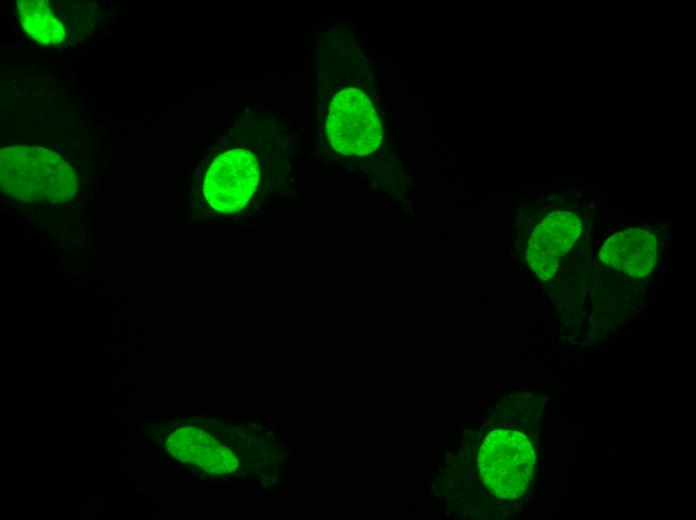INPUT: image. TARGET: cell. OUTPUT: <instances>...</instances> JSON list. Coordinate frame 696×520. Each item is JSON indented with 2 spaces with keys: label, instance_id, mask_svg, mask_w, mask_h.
I'll return each mask as SVG.
<instances>
[{
  "label": "cell",
  "instance_id": "5b68a950",
  "mask_svg": "<svg viewBox=\"0 0 696 520\" xmlns=\"http://www.w3.org/2000/svg\"><path fill=\"white\" fill-rule=\"evenodd\" d=\"M171 454L181 461L194 462L213 473L235 470L237 458L229 449L219 445L210 435L193 427L177 430L167 442Z\"/></svg>",
  "mask_w": 696,
  "mask_h": 520
},
{
  "label": "cell",
  "instance_id": "3957f363",
  "mask_svg": "<svg viewBox=\"0 0 696 520\" xmlns=\"http://www.w3.org/2000/svg\"><path fill=\"white\" fill-rule=\"evenodd\" d=\"M326 132L332 147L343 155L370 154L382 139L375 107L357 87H346L334 95L329 106Z\"/></svg>",
  "mask_w": 696,
  "mask_h": 520
},
{
  "label": "cell",
  "instance_id": "7a4b0ae2",
  "mask_svg": "<svg viewBox=\"0 0 696 520\" xmlns=\"http://www.w3.org/2000/svg\"><path fill=\"white\" fill-rule=\"evenodd\" d=\"M535 455L531 443L520 432L496 430L485 438L478 457L479 474L497 497L515 499L529 486Z\"/></svg>",
  "mask_w": 696,
  "mask_h": 520
},
{
  "label": "cell",
  "instance_id": "8992f818",
  "mask_svg": "<svg viewBox=\"0 0 696 520\" xmlns=\"http://www.w3.org/2000/svg\"><path fill=\"white\" fill-rule=\"evenodd\" d=\"M18 16L23 29L42 45L62 43L66 30L45 0L18 1Z\"/></svg>",
  "mask_w": 696,
  "mask_h": 520
},
{
  "label": "cell",
  "instance_id": "277c9868",
  "mask_svg": "<svg viewBox=\"0 0 696 520\" xmlns=\"http://www.w3.org/2000/svg\"><path fill=\"white\" fill-rule=\"evenodd\" d=\"M259 179L257 158L244 149H232L220 154L208 168L203 195L216 211L233 213L251 199Z\"/></svg>",
  "mask_w": 696,
  "mask_h": 520
},
{
  "label": "cell",
  "instance_id": "6da1fadb",
  "mask_svg": "<svg viewBox=\"0 0 696 520\" xmlns=\"http://www.w3.org/2000/svg\"><path fill=\"white\" fill-rule=\"evenodd\" d=\"M3 193L34 203L71 199L78 186L75 170L55 152L32 146L7 147L0 152Z\"/></svg>",
  "mask_w": 696,
  "mask_h": 520
}]
</instances>
